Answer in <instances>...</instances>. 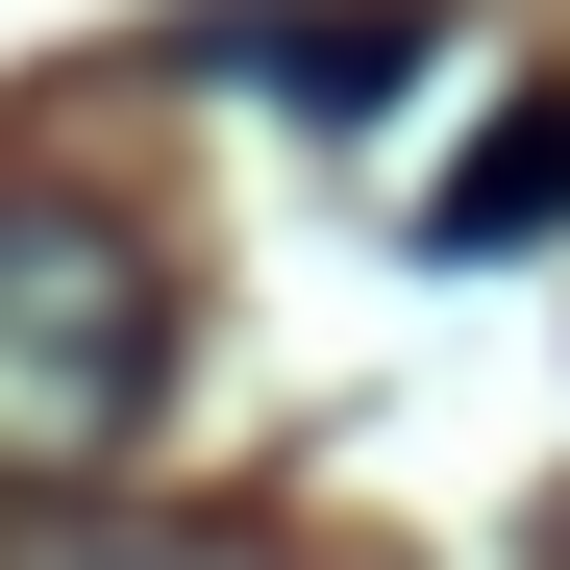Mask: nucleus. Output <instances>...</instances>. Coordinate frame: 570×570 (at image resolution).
Listing matches in <instances>:
<instances>
[{"instance_id":"nucleus-4","label":"nucleus","mask_w":570,"mask_h":570,"mask_svg":"<svg viewBox=\"0 0 570 570\" xmlns=\"http://www.w3.org/2000/svg\"><path fill=\"white\" fill-rule=\"evenodd\" d=\"M546 570H570V497H546Z\"/></svg>"},{"instance_id":"nucleus-1","label":"nucleus","mask_w":570,"mask_h":570,"mask_svg":"<svg viewBox=\"0 0 570 570\" xmlns=\"http://www.w3.org/2000/svg\"><path fill=\"white\" fill-rule=\"evenodd\" d=\"M149 422H174V248L26 174L0 199V497H100Z\"/></svg>"},{"instance_id":"nucleus-2","label":"nucleus","mask_w":570,"mask_h":570,"mask_svg":"<svg viewBox=\"0 0 570 570\" xmlns=\"http://www.w3.org/2000/svg\"><path fill=\"white\" fill-rule=\"evenodd\" d=\"M521 224H570V100H521V125L422 199V248H521Z\"/></svg>"},{"instance_id":"nucleus-3","label":"nucleus","mask_w":570,"mask_h":570,"mask_svg":"<svg viewBox=\"0 0 570 570\" xmlns=\"http://www.w3.org/2000/svg\"><path fill=\"white\" fill-rule=\"evenodd\" d=\"M0 570H273L248 521H26Z\"/></svg>"}]
</instances>
